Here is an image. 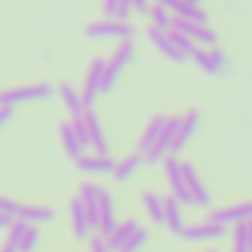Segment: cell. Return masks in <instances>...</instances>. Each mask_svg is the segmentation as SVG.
I'll return each mask as SVG.
<instances>
[{
	"mask_svg": "<svg viewBox=\"0 0 252 252\" xmlns=\"http://www.w3.org/2000/svg\"><path fill=\"white\" fill-rule=\"evenodd\" d=\"M0 252H15V246H12V243H9V240H6V243H3V246H0Z\"/></svg>",
	"mask_w": 252,
	"mask_h": 252,
	"instance_id": "36",
	"label": "cell"
},
{
	"mask_svg": "<svg viewBox=\"0 0 252 252\" xmlns=\"http://www.w3.org/2000/svg\"><path fill=\"white\" fill-rule=\"evenodd\" d=\"M246 225H249V249H252V220H249Z\"/></svg>",
	"mask_w": 252,
	"mask_h": 252,
	"instance_id": "37",
	"label": "cell"
},
{
	"mask_svg": "<svg viewBox=\"0 0 252 252\" xmlns=\"http://www.w3.org/2000/svg\"><path fill=\"white\" fill-rule=\"evenodd\" d=\"M60 140H63V149H65V155H68L71 160H77V158L86 152V146L80 143V137H77V131H74L71 122H65L63 128H60Z\"/></svg>",
	"mask_w": 252,
	"mask_h": 252,
	"instance_id": "23",
	"label": "cell"
},
{
	"mask_svg": "<svg viewBox=\"0 0 252 252\" xmlns=\"http://www.w3.org/2000/svg\"><path fill=\"white\" fill-rule=\"evenodd\" d=\"M134 12H140V15H149V0H134Z\"/></svg>",
	"mask_w": 252,
	"mask_h": 252,
	"instance_id": "34",
	"label": "cell"
},
{
	"mask_svg": "<svg viewBox=\"0 0 252 252\" xmlns=\"http://www.w3.org/2000/svg\"><path fill=\"white\" fill-rule=\"evenodd\" d=\"M149 42L169 60V63H184L187 60V54L175 45V39H172V30H160V27H149Z\"/></svg>",
	"mask_w": 252,
	"mask_h": 252,
	"instance_id": "10",
	"label": "cell"
},
{
	"mask_svg": "<svg viewBox=\"0 0 252 252\" xmlns=\"http://www.w3.org/2000/svg\"><path fill=\"white\" fill-rule=\"evenodd\" d=\"M149 237H152V234H149L146 228H137V231H134L128 240H125L116 252H143V249H146V243H149Z\"/></svg>",
	"mask_w": 252,
	"mask_h": 252,
	"instance_id": "27",
	"label": "cell"
},
{
	"mask_svg": "<svg viewBox=\"0 0 252 252\" xmlns=\"http://www.w3.org/2000/svg\"><path fill=\"white\" fill-rule=\"evenodd\" d=\"M98 211H101V234H110L113 228H116V222H119V217H116V199H113V193L107 190V187H101V196H98Z\"/></svg>",
	"mask_w": 252,
	"mask_h": 252,
	"instance_id": "17",
	"label": "cell"
},
{
	"mask_svg": "<svg viewBox=\"0 0 252 252\" xmlns=\"http://www.w3.org/2000/svg\"><path fill=\"white\" fill-rule=\"evenodd\" d=\"M160 166H163V178H166V184H169V196H175L184 208H190L193 205V199H190V190H187V181H184V169H181V160H178V155H166L163 160H160Z\"/></svg>",
	"mask_w": 252,
	"mask_h": 252,
	"instance_id": "1",
	"label": "cell"
},
{
	"mask_svg": "<svg viewBox=\"0 0 252 252\" xmlns=\"http://www.w3.org/2000/svg\"><path fill=\"white\" fill-rule=\"evenodd\" d=\"M9 222H12V217H6V214H0V228H9Z\"/></svg>",
	"mask_w": 252,
	"mask_h": 252,
	"instance_id": "35",
	"label": "cell"
},
{
	"mask_svg": "<svg viewBox=\"0 0 252 252\" xmlns=\"http://www.w3.org/2000/svg\"><path fill=\"white\" fill-rule=\"evenodd\" d=\"M104 9H107L110 18H116V12H119V0H104Z\"/></svg>",
	"mask_w": 252,
	"mask_h": 252,
	"instance_id": "33",
	"label": "cell"
},
{
	"mask_svg": "<svg viewBox=\"0 0 252 252\" xmlns=\"http://www.w3.org/2000/svg\"><path fill=\"white\" fill-rule=\"evenodd\" d=\"M86 243H89V252H113V249H110V243H107V237H104L101 231H92Z\"/></svg>",
	"mask_w": 252,
	"mask_h": 252,
	"instance_id": "29",
	"label": "cell"
},
{
	"mask_svg": "<svg viewBox=\"0 0 252 252\" xmlns=\"http://www.w3.org/2000/svg\"><path fill=\"white\" fill-rule=\"evenodd\" d=\"M181 169H184V181H187V190H190V199L196 208H211V190L205 187V181L199 178L196 166L190 160H181Z\"/></svg>",
	"mask_w": 252,
	"mask_h": 252,
	"instance_id": "11",
	"label": "cell"
},
{
	"mask_svg": "<svg viewBox=\"0 0 252 252\" xmlns=\"http://www.w3.org/2000/svg\"><path fill=\"white\" fill-rule=\"evenodd\" d=\"M143 155H131V158H125V160H119L116 166H113V178L119 181V184H125V181H131L140 169H143Z\"/></svg>",
	"mask_w": 252,
	"mask_h": 252,
	"instance_id": "24",
	"label": "cell"
},
{
	"mask_svg": "<svg viewBox=\"0 0 252 252\" xmlns=\"http://www.w3.org/2000/svg\"><path fill=\"white\" fill-rule=\"evenodd\" d=\"M86 36H89V39H116V42H122V39H134L137 30H134L131 21H122V18H110V15H107L104 21L89 24V27H86Z\"/></svg>",
	"mask_w": 252,
	"mask_h": 252,
	"instance_id": "4",
	"label": "cell"
},
{
	"mask_svg": "<svg viewBox=\"0 0 252 252\" xmlns=\"http://www.w3.org/2000/svg\"><path fill=\"white\" fill-rule=\"evenodd\" d=\"M143 211L149 214V220L155 225H163V217H166V199L158 193V190H143Z\"/></svg>",
	"mask_w": 252,
	"mask_h": 252,
	"instance_id": "20",
	"label": "cell"
},
{
	"mask_svg": "<svg viewBox=\"0 0 252 252\" xmlns=\"http://www.w3.org/2000/svg\"><path fill=\"white\" fill-rule=\"evenodd\" d=\"M137 228H143V225H140V220H134V217H131V220H122V222H116V228H113L110 234H104V237H107L110 249L116 252V249H119V246H122L125 240H128V237H131V234L137 231Z\"/></svg>",
	"mask_w": 252,
	"mask_h": 252,
	"instance_id": "22",
	"label": "cell"
},
{
	"mask_svg": "<svg viewBox=\"0 0 252 252\" xmlns=\"http://www.w3.org/2000/svg\"><path fill=\"white\" fill-rule=\"evenodd\" d=\"M193 63L211 77H222L228 71V60H225V54L220 48H196L193 51Z\"/></svg>",
	"mask_w": 252,
	"mask_h": 252,
	"instance_id": "7",
	"label": "cell"
},
{
	"mask_svg": "<svg viewBox=\"0 0 252 252\" xmlns=\"http://www.w3.org/2000/svg\"><path fill=\"white\" fill-rule=\"evenodd\" d=\"M187 3H196V6H202V0H187Z\"/></svg>",
	"mask_w": 252,
	"mask_h": 252,
	"instance_id": "39",
	"label": "cell"
},
{
	"mask_svg": "<svg viewBox=\"0 0 252 252\" xmlns=\"http://www.w3.org/2000/svg\"><path fill=\"white\" fill-rule=\"evenodd\" d=\"M202 252H220V249H217V243H211V246H208V249H202Z\"/></svg>",
	"mask_w": 252,
	"mask_h": 252,
	"instance_id": "38",
	"label": "cell"
},
{
	"mask_svg": "<svg viewBox=\"0 0 252 252\" xmlns=\"http://www.w3.org/2000/svg\"><path fill=\"white\" fill-rule=\"evenodd\" d=\"M172 39H175V45H178V48H181L187 57H193V51L199 48V45H196V42H193L187 33H181V30H172Z\"/></svg>",
	"mask_w": 252,
	"mask_h": 252,
	"instance_id": "28",
	"label": "cell"
},
{
	"mask_svg": "<svg viewBox=\"0 0 252 252\" xmlns=\"http://www.w3.org/2000/svg\"><path fill=\"white\" fill-rule=\"evenodd\" d=\"M208 220L211 222H220V225H237V222H249L252 220V202H237V205H225V208H214L208 211Z\"/></svg>",
	"mask_w": 252,
	"mask_h": 252,
	"instance_id": "8",
	"label": "cell"
},
{
	"mask_svg": "<svg viewBox=\"0 0 252 252\" xmlns=\"http://www.w3.org/2000/svg\"><path fill=\"white\" fill-rule=\"evenodd\" d=\"M199 110H190L187 116L178 119V128H175V137H172V146H169V155H181L187 149V143L193 140V134L199 131Z\"/></svg>",
	"mask_w": 252,
	"mask_h": 252,
	"instance_id": "9",
	"label": "cell"
},
{
	"mask_svg": "<svg viewBox=\"0 0 252 252\" xmlns=\"http://www.w3.org/2000/svg\"><path fill=\"white\" fill-rule=\"evenodd\" d=\"M57 211L51 205H18V214L15 220H24V222H33V225H42V222H54Z\"/></svg>",
	"mask_w": 252,
	"mask_h": 252,
	"instance_id": "18",
	"label": "cell"
},
{
	"mask_svg": "<svg viewBox=\"0 0 252 252\" xmlns=\"http://www.w3.org/2000/svg\"><path fill=\"white\" fill-rule=\"evenodd\" d=\"M231 252H252L249 249V225L246 222L231 225Z\"/></svg>",
	"mask_w": 252,
	"mask_h": 252,
	"instance_id": "26",
	"label": "cell"
},
{
	"mask_svg": "<svg viewBox=\"0 0 252 252\" xmlns=\"http://www.w3.org/2000/svg\"><path fill=\"white\" fill-rule=\"evenodd\" d=\"M134 57H137V45H134V39H122L119 42V48H116V54H113V60H107V71H104V92H110L113 86H116V77L128 68L131 63H134Z\"/></svg>",
	"mask_w": 252,
	"mask_h": 252,
	"instance_id": "2",
	"label": "cell"
},
{
	"mask_svg": "<svg viewBox=\"0 0 252 252\" xmlns=\"http://www.w3.org/2000/svg\"><path fill=\"white\" fill-rule=\"evenodd\" d=\"M104 71H107V60H95V63L89 65L86 86H83V92H80L86 107H92V104H95V98L104 92Z\"/></svg>",
	"mask_w": 252,
	"mask_h": 252,
	"instance_id": "12",
	"label": "cell"
},
{
	"mask_svg": "<svg viewBox=\"0 0 252 252\" xmlns=\"http://www.w3.org/2000/svg\"><path fill=\"white\" fill-rule=\"evenodd\" d=\"M12 116H15V107H3V104H0V128H3Z\"/></svg>",
	"mask_w": 252,
	"mask_h": 252,
	"instance_id": "32",
	"label": "cell"
},
{
	"mask_svg": "<svg viewBox=\"0 0 252 252\" xmlns=\"http://www.w3.org/2000/svg\"><path fill=\"white\" fill-rule=\"evenodd\" d=\"M6 231H9L6 240L15 246V252H36L39 243H42V231H39V225L24 222V220H12Z\"/></svg>",
	"mask_w": 252,
	"mask_h": 252,
	"instance_id": "5",
	"label": "cell"
},
{
	"mask_svg": "<svg viewBox=\"0 0 252 252\" xmlns=\"http://www.w3.org/2000/svg\"><path fill=\"white\" fill-rule=\"evenodd\" d=\"M166 119H169V116H155V119L146 125V131H143V137H140V143H137V155H146V152L158 143V137H160L163 128H166Z\"/></svg>",
	"mask_w": 252,
	"mask_h": 252,
	"instance_id": "21",
	"label": "cell"
},
{
	"mask_svg": "<svg viewBox=\"0 0 252 252\" xmlns=\"http://www.w3.org/2000/svg\"><path fill=\"white\" fill-rule=\"evenodd\" d=\"M149 18H152V27H160V30H172V24H175V15L160 3L149 6Z\"/></svg>",
	"mask_w": 252,
	"mask_h": 252,
	"instance_id": "25",
	"label": "cell"
},
{
	"mask_svg": "<svg viewBox=\"0 0 252 252\" xmlns=\"http://www.w3.org/2000/svg\"><path fill=\"white\" fill-rule=\"evenodd\" d=\"M57 92H60L63 107L68 110V116H71V119H80V116L89 110V107L83 104V95H80V92H74V86H71V83H60V86H57Z\"/></svg>",
	"mask_w": 252,
	"mask_h": 252,
	"instance_id": "19",
	"label": "cell"
},
{
	"mask_svg": "<svg viewBox=\"0 0 252 252\" xmlns=\"http://www.w3.org/2000/svg\"><path fill=\"white\" fill-rule=\"evenodd\" d=\"M54 95L51 83H33V86H15L0 92V104L3 107H18V104H36V101H48Z\"/></svg>",
	"mask_w": 252,
	"mask_h": 252,
	"instance_id": "3",
	"label": "cell"
},
{
	"mask_svg": "<svg viewBox=\"0 0 252 252\" xmlns=\"http://www.w3.org/2000/svg\"><path fill=\"white\" fill-rule=\"evenodd\" d=\"M68 222H71V237H74V240H89L92 225H89V217H86L83 199H74V202L68 205Z\"/></svg>",
	"mask_w": 252,
	"mask_h": 252,
	"instance_id": "14",
	"label": "cell"
},
{
	"mask_svg": "<svg viewBox=\"0 0 252 252\" xmlns=\"http://www.w3.org/2000/svg\"><path fill=\"white\" fill-rule=\"evenodd\" d=\"M0 214H6V217L15 220V214H18V202L9 199V196H0Z\"/></svg>",
	"mask_w": 252,
	"mask_h": 252,
	"instance_id": "30",
	"label": "cell"
},
{
	"mask_svg": "<svg viewBox=\"0 0 252 252\" xmlns=\"http://www.w3.org/2000/svg\"><path fill=\"white\" fill-rule=\"evenodd\" d=\"M74 163H77V169L83 175H113V166H116V160L110 155H95V152L92 155L83 152Z\"/></svg>",
	"mask_w": 252,
	"mask_h": 252,
	"instance_id": "13",
	"label": "cell"
},
{
	"mask_svg": "<svg viewBox=\"0 0 252 252\" xmlns=\"http://www.w3.org/2000/svg\"><path fill=\"white\" fill-rule=\"evenodd\" d=\"M83 122H86V131H89V149L95 152V155H107V137H104V128H101V119L95 116V110L89 107L86 113H83Z\"/></svg>",
	"mask_w": 252,
	"mask_h": 252,
	"instance_id": "15",
	"label": "cell"
},
{
	"mask_svg": "<svg viewBox=\"0 0 252 252\" xmlns=\"http://www.w3.org/2000/svg\"><path fill=\"white\" fill-rule=\"evenodd\" d=\"M131 15H134V0H119V12H116V18L128 21Z\"/></svg>",
	"mask_w": 252,
	"mask_h": 252,
	"instance_id": "31",
	"label": "cell"
},
{
	"mask_svg": "<svg viewBox=\"0 0 252 252\" xmlns=\"http://www.w3.org/2000/svg\"><path fill=\"white\" fill-rule=\"evenodd\" d=\"M166 199V217H163V228L172 234V237H178L181 231H184V225H187V220H184V205L175 199V196H163Z\"/></svg>",
	"mask_w": 252,
	"mask_h": 252,
	"instance_id": "16",
	"label": "cell"
},
{
	"mask_svg": "<svg viewBox=\"0 0 252 252\" xmlns=\"http://www.w3.org/2000/svg\"><path fill=\"white\" fill-rule=\"evenodd\" d=\"M225 234H228V225H220V222L205 220V222H190V225H184V231L178 234V240H184V243H217V240H222Z\"/></svg>",
	"mask_w": 252,
	"mask_h": 252,
	"instance_id": "6",
	"label": "cell"
}]
</instances>
